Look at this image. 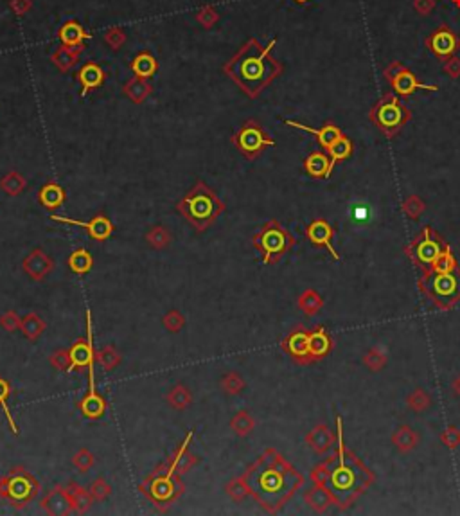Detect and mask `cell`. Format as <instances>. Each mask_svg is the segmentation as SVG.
<instances>
[{"instance_id":"obj_44","label":"cell","mask_w":460,"mask_h":516,"mask_svg":"<svg viewBox=\"0 0 460 516\" xmlns=\"http://www.w3.org/2000/svg\"><path fill=\"white\" fill-rule=\"evenodd\" d=\"M225 493H227V495L230 496L234 502H243L247 496H250L249 486H247V482H244L243 475L234 477V479L228 480V482L225 484Z\"/></svg>"},{"instance_id":"obj_43","label":"cell","mask_w":460,"mask_h":516,"mask_svg":"<svg viewBox=\"0 0 460 516\" xmlns=\"http://www.w3.org/2000/svg\"><path fill=\"white\" fill-rule=\"evenodd\" d=\"M407 405L410 406V411L417 412V414H423V412H426L428 408L433 405V399L424 389H414L410 394H408Z\"/></svg>"},{"instance_id":"obj_52","label":"cell","mask_w":460,"mask_h":516,"mask_svg":"<svg viewBox=\"0 0 460 516\" xmlns=\"http://www.w3.org/2000/svg\"><path fill=\"white\" fill-rule=\"evenodd\" d=\"M311 480H313V484H317V486H324V488H327V484H329V477H331V464H329V459L324 460L322 464H318V466H315L313 470H311Z\"/></svg>"},{"instance_id":"obj_18","label":"cell","mask_w":460,"mask_h":516,"mask_svg":"<svg viewBox=\"0 0 460 516\" xmlns=\"http://www.w3.org/2000/svg\"><path fill=\"white\" fill-rule=\"evenodd\" d=\"M40 505L47 515L65 516L74 512L72 500H70L69 491H67V486H60V484H56L53 489L45 493L44 498L40 500Z\"/></svg>"},{"instance_id":"obj_17","label":"cell","mask_w":460,"mask_h":516,"mask_svg":"<svg viewBox=\"0 0 460 516\" xmlns=\"http://www.w3.org/2000/svg\"><path fill=\"white\" fill-rule=\"evenodd\" d=\"M53 269H54L53 257L40 247L33 248V250L24 257V263H22V270H24L31 279L37 280V283L44 280L45 277L53 272Z\"/></svg>"},{"instance_id":"obj_7","label":"cell","mask_w":460,"mask_h":516,"mask_svg":"<svg viewBox=\"0 0 460 516\" xmlns=\"http://www.w3.org/2000/svg\"><path fill=\"white\" fill-rule=\"evenodd\" d=\"M252 245L261 254L263 264H275L294 247L295 240L277 220H268L252 238Z\"/></svg>"},{"instance_id":"obj_11","label":"cell","mask_w":460,"mask_h":516,"mask_svg":"<svg viewBox=\"0 0 460 516\" xmlns=\"http://www.w3.org/2000/svg\"><path fill=\"white\" fill-rule=\"evenodd\" d=\"M446 241L433 231L432 227H423L421 232L417 234V238L405 248L407 256L414 261V264L421 266L423 270L430 269L433 264V261L437 259L442 248L446 247Z\"/></svg>"},{"instance_id":"obj_53","label":"cell","mask_w":460,"mask_h":516,"mask_svg":"<svg viewBox=\"0 0 460 516\" xmlns=\"http://www.w3.org/2000/svg\"><path fill=\"white\" fill-rule=\"evenodd\" d=\"M20 315L17 314V311H6L2 317H0V328L4 331H8V333H15V331L20 330Z\"/></svg>"},{"instance_id":"obj_15","label":"cell","mask_w":460,"mask_h":516,"mask_svg":"<svg viewBox=\"0 0 460 516\" xmlns=\"http://www.w3.org/2000/svg\"><path fill=\"white\" fill-rule=\"evenodd\" d=\"M281 347L294 362L301 363V366L313 363V358L310 353V331H305L304 328H297V330L291 331L282 340Z\"/></svg>"},{"instance_id":"obj_12","label":"cell","mask_w":460,"mask_h":516,"mask_svg":"<svg viewBox=\"0 0 460 516\" xmlns=\"http://www.w3.org/2000/svg\"><path fill=\"white\" fill-rule=\"evenodd\" d=\"M385 77L394 89V92L401 96V98H408L417 90H426V92H437L439 90V86L426 85V83L419 82L416 74L412 72L408 67H405L403 63H400V61H392L390 65L385 69Z\"/></svg>"},{"instance_id":"obj_9","label":"cell","mask_w":460,"mask_h":516,"mask_svg":"<svg viewBox=\"0 0 460 516\" xmlns=\"http://www.w3.org/2000/svg\"><path fill=\"white\" fill-rule=\"evenodd\" d=\"M371 122L387 138H394L403 130V127L412 119L410 108L397 99L395 93H385L374 106H372Z\"/></svg>"},{"instance_id":"obj_20","label":"cell","mask_w":460,"mask_h":516,"mask_svg":"<svg viewBox=\"0 0 460 516\" xmlns=\"http://www.w3.org/2000/svg\"><path fill=\"white\" fill-rule=\"evenodd\" d=\"M90 385L88 392L81 398V401L78 403V408L86 419H92V421H98L105 415L106 412V399L96 389V376L94 374H88Z\"/></svg>"},{"instance_id":"obj_42","label":"cell","mask_w":460,"mask_h":516,"mask_svg":"<svg viewBox=\"0 0 460 516\" xmlns=\"http://www.w3.org/2000/svg\"><path fill=\"white\" fill-rule=\"evenodd\" d=\"M459 269V264H456V257L453 256L452 252V247L449 245H446V247L442 248V252L437 256V259L433 261V264L430 266V270H433V272H439V273H448V272H453V270Z\"/></svg>"},{"instance_id":"obj_33","label":"cell","mask_w":460,"mask_h":516,"mask_svg":"<svg viewBox=\"0 0 460 516\" xmlns=\"http://www.w3.org/2000/svg\"><path fill=\"white\" fill-rule=\"evenodd\" d=\"M67 264H69V269L72 270L74 273H78V276H85L92 270L94 266V257L92 254L86 250V248H78V250H74L72 254L69 256L67 259Z\"/></svg>"},{"instance_id":"obj_25","label":"cell","mask_w":460,"mask_h":516,"mask_svg":"<svg viewBox=\"0 0 460 516\" xmlns=\"http://www.w3.org/2000/svg\"><path fill=\"white\" fill-rule=\"evenodd\" d=\"M67 200V193L65 189L56 182H49L45 183V186L40 187V191H38V202L44 205L45 209H49V211H56L60 209Z\"/></svg>"},{"instance_id":"obj_8","label":"cell","mask_w":460,"mask_h":516,"mask_svg":"<svg viewBox=\"0 0 460 516\" xmlns=\"http://www.w3.org/2000/svg\"><path fill=\"white\" fill-rule=\"evenodd\" d=\"M38 493H40V482L25 467L15 466L8 475L0 477V498L9 502L15 509H22L31 504Z\"/></svg>"},{"instance_id":"obj_58","label":"cell","mask_w":460,"mask_h":516,"mask_svg":"<svg viewBox=\"0 0 460 516\" xmlns=\"http://www.w3.org/2000/svg\"><path fill=\"white\" fill-rule=\"evenodd\" d=\"M453 389H455V392H456V394H459V396H460V376H459V378H456V380H455V383H453Z\"/></svg>"},{"instance_id":"obj_34","label":"cell","mask_w":460,"mask_h":516,"mask_svg":"<svg viewBox=\"0 0 460 516\" xmlns=\"http://www.w3.org/2000/svg\"><path fill=\"white\" fill-rule=\"evenodd\" d=\"M20 331L29 342H37L45 331L44 318H41L38 314H27L25 317H22Z\"/></svg>"},{"instance_id":"obj_45","label":"cell","mask_w":460,"mask_h":516,"mask_svg":"<svg viewBox=\"0 0 460 516\" xmlns=\"http://www.w3.org/2000/svg\"><path fill=\"white\" fill-rule=\"evenodd\" d=\"M0 187L9 196H18L25 189V179L22 175H18L17 171H11V173H8L4 179L0 180Z\"/></svg>"},{"instance_id":"obj_59","label":"cell","mask_w":460,"mask_h":516,"mask_svg":"<svg viewBox=\"0 0 460 516\" xmlns=\"http://www.w3.org/2000/svg\"><path fill=\"white\" fill-rule=\"evenodd\" d=\"M295 2H298V4H305V2H310V0H295Z\"/></svg>"},{"instance_id":"obj_49","label":"cell","mask_w":460,"mask_h":516,"mask_svg":"<svg viewBox=\"0 0 460 516\" xmlns=\"http://www.w3.org/2000/svg\"><path fill=\"white\" fill-rule=\"evenodd\" d=\"M401 209H403V212L408 216V218H412V220H417V218L423 216L426 205H424V202L419 198V196L412 195L405 200L403 205H401Z\"/></svg>"},{"instance_id":"obj_27","label":"cell","mask_w":460,"mask_h":516,"mask_svg":"<svg viewBox=\"0 0 460 516\" xmlns=\"http://www.w3.org/2000/svg\"><path fill=\"white\" fill-rule=\"evenodd\" d=\"M331 349H333V340H331L326 328L318 325L313 331H310V353L313 362L326 358L331 353Z\"/></svg>"},{"instance_id":"obj_13","label":"cell","mask_w":460,"mask_h":516,"mask_svg":"<svg viewBox=\"0 0 460 516\" xmlns=\"http://www.w3.org/2000/svg\"><path fill=\"white\" fill-rule=\"evenodd\" d=\"M92 315H90V309H86V337L79 338L69 347V358H70V369L72 370H90L94 369L96 362V349H94V340H92Z\"/></svg>"},{"instance_id":"obj_47","label":"cell","mask_w":460,"mask_h":516,"mask_svg":"<svg viewBox=\"0 0 460 516\" xmlns=\"http://www.w3.org/2000/svg\"><path fill=\"white\" fill-rule=\"evenodd\" d=\"M363 363L372 373H379L383 367L387 366V354L383 353L381 349H378V347H372V349H369L363 354Z\"/></svg>"},{"instance_id":"obj_36","label":"cell","mask_w":460,"mask_h":516,"mask_svg":"<svg viewBox=\"0 0 460 516\" xmlns=\"http://www.w3.org/2000/svg\"><path fill=\"white\" fill-rule=\"evenodd\" d=\"M166 401L167 405L171 406V408H175V411H185V408H189V405L192 403L191 390L183 385V383L175 385L166 394Z\"/></svg>"},{"instance_id":"obj_26","label":"cell","mask_w":460,"mask_h":516,"mask_svg":"<svg viewBox=\"0 0 460 516\" xmlns=\"http://www.w3.org/2000/svg\"><path fill=\"white\" fill-rule=\"evenodd\" d=\"M78 82L79 85L83 86L81 96L85 98L90 90L99 89V86L103 85V82H105V70H103L98 63H92V61H90V63L83 65L81 70L78 72Z\"/></svg>"},{"instance_id":"obj_22","label":"cell","mask_w":460,"mask_h":516,"mask_svg":"<svg viewBox=\"0 0 460 516\" xmlns=\"http://www.w3.org/2000/svg\"><path fill=\"white\" fill-rule=\"evenodd\" d=\"M284 124H288V127H294V128H298V130H304L308 131V134L315 135L318 141V144H320L324 150H327V148L331 146V144L334 143V141H339L340 137H342V130H340L336 124H331V122H326L324 127L322 128H311L308 127V124H302V122H295V121H288L286 119Z\"/></svg>"},{"instance_id":"obj_14","label":"cell","mask_w":460,"mask_h":516,"mask_svg":"<svg viewBox=\"0 0 460 516\" xmlns=\"http://www.w3.org/2000/svg\"><path fill=\"white\" fill-rule=\"evenodd\" d=\"M51 220L58 221V224H67V225H78V227L86 228L88 232V238L94 241H103L110 240L112 234H114V224L110 221V218L105 214V212H99L96 214L92 220L88 221H79V220H72V218H65V216H58L53 214L51 216Z\"/></svg>"},{"instance_id":"obj_1","label":"cell","mask_w":460,"mask_h":516,"mask_svg":"<svg viewBox=\"0 0 460 516\" xmlns=\"http://www.w3.org/2000/svg\"><path fill=\"white\" fill-rule=\"evenodd\" d=\"M243 477L250 496L270 515L281 511L304 484V477L273 448H266Z\"/></svg>"},{"instance_id":"obj_3","label":"cell","mask_w":460,"mask_h":516,"mask_svg":"<svg viewBox=\"0 0 460 516\" xmlns=\"http://www.w3.org/2000/svg\"><path fill=\"white\" fill-rule=\"evenodd\" d=\"M336 441H339V451L329 459L331 477L327 489L334 496L336 505L340 509H347L371 486L374 473L353 451L347 450L343 441L342 418H336Z\"/></svg>"},{"instance_id":"obj_24","label":"cell","mask_w":460,"mask_h":516,"mask_svg":"<svg viewBox=\"0 0 460 516\" xmlns=\"http://www.w3.org/2000/svg\"><path fill=\"white\" fill-rule=\"evenodd\" d=\"M304 171L313 179H329L333 173L331 157L326 151H313L304 160Z\"/></svg>"},{"instance_id":"obj_57","label":"cell","mask_w":460,"mask_h":516,"mask_svg":"<svg viewBox=\"0 0 460 516\" xmlns=\"http://www.w3.org/2000/svg\"><path fill=\"white\" fill-rule=\"evenodd\" d=\"M414 8H416V11L419 15L426 17L428 13L435 8V0H414Z\"/></svg>"},{"instance_id":"obj_32","label":"cell","mask_w":460,"mask_h":516,"mask_svg":"<svg viewBox=\"0 0 460 516\" xmlns=\"http://www.w3.org/2000/svg\"><path fill=\"white\" fill-rule=\"evenodd\" d=\"M392 444L400 451L407 453V451H412L419 444V435H417V432L412 427L403 425V427H400L392 434Z\"/></svg>"},{"instance_id":"obj_2","label":"cell","mask_w":460,"mask_h":516,"mask_svg":"<svg viewBox=\"0 0 460 516\" xmlns=\"http://www.w3.org/2000/svg\"><path fill=\"white\" fill-rule=\"evenodd\" d=\"M277 40L273 38L266 47L259 40L250 38L247 44L227 61L223 67L227 74L249 98H259V93L282 74L284 67L272 56V49Z\"/></svg>"},{"instance_id":"obj_23","label":"cell","mask_w":460,"mask_h":516,"mask_svg":"<svg viewBox=\"0 0 460 516\" xmlns=\"http://www.w3.org/2000/svg\"><path fill=\"white\" fill-rule=\"evenodd\" d=\"M305 444L318 453V456H324L327 451L333 448L334 444V435L331 432V428L327 425H317L311 432H308L305 435Z\"/></svg>"},{"instance_id":"obj_30","label":"cell","mask_w":460,"mask_h":516,"mask_svg":"<svg viewBox=\"0 0 460 516\" xmlns=\"http://www.w3.org/2000/svg\"><path fill=\"white\" fill-rule=\"evenodd\" d=\"M159 70V63H157L155 56L151 53H140L133 58L131 61V72L135 74V77L139 79H147V77H153Z\"/></svg>"},{"instance_id":"obj_21","label":"cell","mask_w":460,"mask_h":516,"mask_svg":"<svg viewBox=\"0 0 460 516\" xmlns=\"http://www.w3.org/2000/svg\"><path fill=\"white\" fill-rule=\"evenodd\" d=\"M333 236L334 231L331 227V224L326 220H322V218L311 221L308 225V228H305V238L310 240V243H313L315 247H326L331 252V256H333V259L339 261L340 256L333 247Z\"/></svg>"},{"instance_id":"obj_10","label":"cell","mask_w":460,"mask_h":516,"mask_svg":"<svg viewBox=\"0 0 460 516\" xmlns=\"http://www.w3.org/2000/svg\"><path fill=\"white\" fill-rule=\"evenodd\" d=\"M232 144L244 155V159L256 160L266 148L275 146V141L266 134L265 128L256 119H249L234 131Z\"/></svg>"},{"instance_id":"obj_50","label":"cell","mask_w":460,"mask_h":516,"mask_svg":"<svg viewBox=\"0 0 460 516\" xmlns=\"http://www.w3.org/2000/svg\"><path fill=\"white\" fill-rule=\"evenodd\" d=\"M162 324L169 333H178L185 325V317H183V314H180L178 309H169L162 317Z\"/></svg>"},{"instance_id":"obj_29","label":"cell","mask_w":460,"mask_h":516,"mask_svg":"<svg viewBox=\"0 0 460 516\" xmlns=\"http://www.w3.org/2000/svg\"><path fill=\"white\" fill-rule=\"evenodd\" d=\"M58 38H60L61 44L67 45V47H76V45H79L85 40H88L90 34L86 33L85 29H83L78 22L70 20V22H67V24L61 25L60 33H58Z\"/></svg>"},{"instance_id":"obj_51","label":"cell","mask_w":460,"mask_h":516,"mask_svg":"<svg viewBox=\"0 0 460 516\" xmlns=\"http://www.w3.org/2000/svg\"><path fill=\"white\" fill-rule=\"evenodd\" d=\"M88 491L92 498H94V502H105L112 495V486L101 477V479H96L94 482L90 484Z\"/></svg>"},{"instance_id":"obj_46","label":"cell","mask_w":460,"mask_h":516,"mask_svg":"<svg viewBox=\"0 0 460 516\" xmlns=\"http://www.w3.org/2000/svg\"><path fill=\"white\" fill-rule=\"evenodd\" d=\"M220 387L225 394L236 396V394H239V392H243L244 387H247V383H244V380L241 374L228 373V374H225L223 378H221Z\"/></svg>"},{"instance_id":"obj_54","label":"cell","mask_w":460,"mask_h":516,"mask_svg":"<svg viewBox=\"0 0 460 516\" xmlns=\"http://www.w3.org/2000/svg\"><path fill=\"white\" fill-rule=\"evenodd\" d=\"M49 363L56 370H69L70 369V358H69V349H58L56 353H53L49 356Z\"/></svg>"},{"instance_id":"obj_16","label":"cell","mask_w":460,"mask_h":516,"mask_svg":"<svg viewBox=\"0 0 460 516\" xmlns=\"http://www.w3.org/2000/svg\"><path fill=\"white\" fill-rule=\"evenodd\" d=\"M428 49L432 51L433 56L439 58V60H448V58L455 56L456 51L460 49V40L455 33L448 25H440L439 29H435L426 40Z\"/></svg>"},{"instance_id":"obj_31","label":"cell","mask_w":460,"mask_h":516,"mask_svg":"<svg viewBox=\"0 0 460 516\" xmlns=\"http://www.w3.org/2000/svg\"><path fill=\"white\" fill-rule=\"evenodd\" d=\"M67 491H69L70 500H72L74 512H86L92 508V504H94V498H92L88 489L79 486L78 482L67 484Z\"/></svg>"},{"instance_id":"obj_37","label":"cell","mask_w":460,"mask_h":516,"mask_svg":"<svg viewBox=\"0 0 460 516\" xmlns=\"http://www.w3.org/2000/svg\"><path fill=\"white\" fill-rule=\"evenodd\" d=\"M298 308L304 311L308 317H315V315L324 308V299H322L320 293L317 290L310 288L302 292V295L298 297Z\"/></svg>"},{"instance_id":"obj_55","label":"cell","mask_w":460,"mask_h":516,"mask_svg":"<svg viewBox=\"0 0 460 516\" xmlns=\"http://www.w3.org/2000/svg\"><path fill=\"white\" fill-rule=\"evenodd\" d=\"M440 441H442L446 448L455 450V448L460 446V430L456 427H448L440 434Z\"/></svg>"},{"instance_id":"obj_35","label":"cell","mask_w":460,"mask_h":516,"mask_svg":"<svg viewBox=\"0 0 460 516\" xmlns=\"http://www.w3.org/2000/svg\"><path fill=\"white\" fill-rule=\"evenodd\" d=\"M326 153L331 157V167L334 169V166L343 160H347L353 155V141H350L347 135H342L339 141H334L329 148L326 150Z\"/></svg>"},{"instance_id":"obj_56","label":"cell","mask_w":460,"mask_h":516,"mask_svg":"<svg viewBox=\"0 0 460 516\" xmlns=\"http://www.w3.org/2000/svg\"><path fill=\"white\" fill-rule=\"evenodd\" d=\"M444 72L448 74L449 77H453V79H456V77H460V60L459 58L452 56L446 60V63H444Z\"/></svg>"},{"instance_id":"obj_19","label":"cell","mask_w":460,"mask_h":516,"mask_svg":"<svg viewBox=\"0 0 460 516\" xmlns=\"http://www.w3.org/2000/svg\"><path fill=\"white\" fill-rule=\"evenodd\" d=\"M192 434H195V432H188L185 439H183L182 443L175 448V451H173L171 456L164 460V463L171 467L173 472L178 473V475L188 473L192 466L198 464V457H196L195 453H191V450H189V444H191V441H192Z\"/></svg>"},{"instance_id":"obj_39","label":"cell","mask_w":460,"mask_h":516,"mask_svg":"<svg viewBox=\"0 0 460 516\" xmlns=\"http://www.w3.org/2000/svg\"><path fill=\"white\" fill-rule=\"evenodd\" d=\"M171 232L167 231L164 225H155L146 232V243L155 250H162L171 245Z\"/></svg>"},{"instance_id":"obj_40","label":"cell","mask_w":460,"mask_h":516,"mask_svg":"<svg viewBox=\"0 0 460 516\" xmlns=\"http://www.w3.org/2000/svg\"><path fill=\"white\" fill-rule=\"evenodd\" d=\"M9 396H11V385H9L8 380L0 376V408L4 411L6 419H8V425L9 428H11L13 435H18L20 430H18L17 423H15V418H13L11 414V408H9Z\"/></svg>"},{"instance_id":"obj_5","label":"cell","mask_w":460,"mask_h":516,"mask_svg":"<svg viewBox=\"0 0 460 516\" xmlns=\"http://www.w3.org/2000/svg\"><path fill=\"white\" fill-rule=\"evenodd\" d=\"M139 491L155 505L159 511H166L173 502L180 498L185 493V484L180 479L178 473H175L166 463H160L159 466L143 480L139 486Z\"/></svg>"},{"instance_id":"obj_48","label":"cell","mask_w":460,"mask_h":516,"mask_svg":"<svg viewBox=\"0 0 460 516\" xmlns=\"http://www.w3.org/2000/svg\"><path fill=\"white\" fill-rule=\"evenodd\" d=\"M72 464L78 472L86 473L92 470V466L96 464V456L88 448H81L79 451H76V456L72 457Z\"/></svg>"},{"instance_id":"obj_4","label":"cell","mask_w":460,"mask_h":516,"mask_svg":"<svg viewBox=\"0 0 460 516\" xmlns=\"http://www.w3.org/2000/svg\"><path fill=\"white\" fill-rule=\"evenodd\" d=\"M176 211L191 224L196 232H205L216 224L221 212L225 211V203L214 189H211L204 180H198L176 203Z\"/></svg>"},{"instance_id":"obj_38","label":"cell","mask_w":460,"mask_h":516,"mask_svg":"<svg viewBox=\"0 0 460 516\" xmlns=\"http://www.w3.org/2000/svg\"><path fill=\"white\" fill-rule=\"evenodd\" d=\"M254 427H256V421H254L252 414L249 411H239L232 415L230 419V430L237 435V437H247L249 434H252Z\"/></svg>"},{"instance_id":"obj_6","label":"cell","mask_w":460,"mask_h":516,"mask_svg":"<svg viewBox=\"0 0 460 516\" xmlns=\"http://www.w3.org/2000/svg\"><path fill=\"white\" fill-rule=\"evenodd\" d=\"M417 286L421 293H424L437 308H453L456 302H460V269L448 273L433 272L430 269L423 270Z\"/></svg>"},{"instance_id":"obj_41","label":"cell","mask_w":460,"mask_h":516,"mask_svg":"<svg viewBox=\"0 0 460 516\" xmlns=\"http://www.w3.org/2000/svg\"><path fill=\"white\" fill-rule=\"evenodd\" d=\"M96 362L101 363V367L106 373H110L122 362V356L114 346H105L99 351H96Z\"/></svg>"},{"instance_id":"obj_28","label":"cell","mask_w":460,"mask_h":516,"mask_svg":"<svg viewBox=\"0 0 460 516\" xmlns=\"http://www.w3.org/2000/svg\"><path fill=\"white\" fill-rule=\"evenodd\" d=\"M304 500L305 504L310 505L315 512H326L331 505H336L334 496L331 495L329 489L324 488V486H317V484H315L310 491H305Z\"/></svg>"},{"instance_id":"obj_60","label":"cell","mask_w":460,"mask_h":516,"mask_svg":"<svg viewBox=\"0 0 460 516\" xmlns=\"http://www.w3.org/2000/svg\"><path fill=\"white\" fill-rule=\"evenodd\" d=\"M453 4H455L456 8H460V0H453Z\"/></svg>"}]
</instances>
